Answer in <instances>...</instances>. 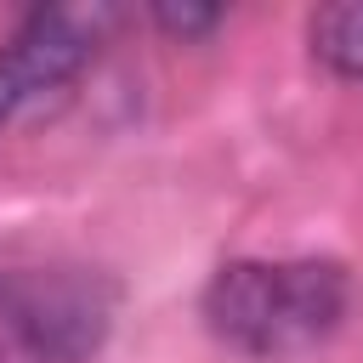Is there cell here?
Here are the masks:
<instances>
[{
    "label": "cell",
    "mask_w": 363,
    "mask_h": 363,
    "mask_svg": "<svg viewBox=\"0 0 363 363\" xmlns=\"http://www.w3.org/2000/svg\"><path fill=\"white\" fill-rule=\"evenodd\" d=\"M346 312V272L335 261H227L204 289L210 329L250 357H289L318 346Z\"/></svg>",
    "instance_id": "6da1fadb"
},
{
    "label": "cell",
    "mask_w": 363,
    "mask_h": 363,
    "mask_svg": "<svg viewBox=\"0 0 363 363\" xmlns=\"http://www.w3.org/2000/svg\"><path fill=\"white\" fill-rule=\"evenodd\" d=\"M113 323V289L79 267L0 272V363H85Z\"/></svg>",
    "instance_id": "7a4b0ae2"
},
{
    "label": "cell",
    "mask_w": 363,
    "mask_h": 363,
    "mask_svg": "<svg viewBox=\"0 0 363 363\" xmlns=\"http://www.w3.org/2000/svg\"><path fill=\"white\" fill-rule=\"evenodd\" d=\"M108 28V6H34L23 28L0 45V130L57 108Z\"/></svg>",
    "instance_id": "3957f363"
},
{
    "label": "cell",
    "mask_w": 363,
    "mask_h": 363,
    "mask_svg": "<svg viewBox=\"0 0 363 363\" xmlns=\"http://www.w3.org/2000/svg\"><path fill=\"white\" fill-rule=\"evenodd\" d=\"M216 17H221L216 6H159V23H164L170 34H204Z\"/></svg>",
    "instance_id": "5b68a950"
},
{
    "label": "cell",
    "mask_w": 363,
    "mask_h": 363,
    "mask_svg": "<svg viewBox=\"0 0 363 363\" xmlns=\"http://www.w3.org/2000/svg\"><path fill=\"white\" fill-rule=\"evenodd\" d=\"M306 34H312V51L329 68L363 79V6H318Z\"/></svg>",
    "instance_id": "277c9868"
}]
</instances>
